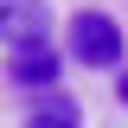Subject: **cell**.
<instances>
[{
	"label": "cell",
	"mask_w": 128,
	"mask_h": 128,
	"mask_svg": "<svg viewBox=\"0 0 128 128\" xmlns=\"http://www.w3.org/2000/svg\"><path fill=\"white\" fill-rule=\"evenodd\" d=\"M83 115H77V102H70V96H58V90H45L38 96V109L26 115V128H77Z\"/></svg>",
	"instance_id": "277c9868"
},
{
	"label": "cell",
	"mask_w": 128,
	"mask_h": 128,
	"mask_svg": "<svg viewBox=\"0 0 128 128\" xmlns=\"http://www.w3.org/2000/svg\"><path fill=\"white\" fill-rule=\"evenodd\" d=\"M0 38L13 45H45L51 38V6L45 0H0Z\"/></svg>",
	"instance_id": "7a4b0ae2"
},
{
	"label": "cell",
	"mask_w": 128,
	"mask_h": 128,
	"mask_svg": "<svg viewBox=\"0 0 128 128\" xmlns=\"http://www.w3.org/2000/svg\"><path fill=\"white\" fill-rule=\"evenodd\" d=\"M115 90H122V102H128V70H122V83H115Z\"/></svg>",
	"instance_id": "5b68a950"
},
{
	"label": "cell",
	"mask_w": 128,
	"mask_h": 128,
	"mask_svg": "<svg viewBox=\"0 0 128 128\" xmlns=\"http://www.w3.org/2000/svg\"><path fill=\"white\" fill-rule=\"evenodd\" d=\"M6 77L19 83V90H58V51L45 45H13L6 51Z\"/></svg>",
	"instance_id": "3957f363"
},
{
	"label": "cell",
	"mask_w": 128,
	"mask_h": 128,
	"mask_svg": "<svg viewBox=\"0 0 128 128\" xmlns=\"http://www.w3.org/2000/svg\"><path fill=\"white\" fill-rule=\"evenodd\" d=\"M64 51L83 64V70H115L122 64V26H115L102 6H83V13H70V26H64Z\"/></svg>",
	"instance_id": "6da1fadb"
}]
</instances>
